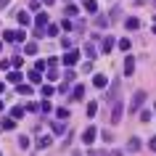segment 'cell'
<instances>
[{"label":"cell","instance_id":"6da1fadb","mask_svg":"<svg viewBox=\"0 0 156 156\" xmlns=\"http://www.w3.org/2000/svg\"><path fill=\"white\" fill-rule=\"evenodd\" d=\"M122 114H124V101L122 98H114V101H111V122L119 124V122H122Z\"/></svg>","mask_w":156,"mask_h":156},{"label":"cell","instance_id":"7a4b0ae2","mask_svg":"<svg viewBox=\"0 0 156 156\" xmlns=\"http://www.w3.org/2000/svg\"><path fill=\"white\" fill-rule=\"evenodd\" d=\"M3 40L5 42H24L27 34H24V29H5L3 32Z\"/></svg>","mask_w":156,"mask_h":156},{"label":"cell","instance_id":"3957f363","mask_svg":"<svg viewBox=\"0 0 156 156\" xmlns=\"http://www.w3.org/2000/svg\"><path fill=\"white\" fill-rule=\"evenodd\" d=\"M146 90H138L135 95H132V101H130V114H135V111H140V106L146 103Z\"/></svg>","mask_w":156,"mask_h":156},{"label":"cell","instance_id":"277c9868","mask_svg":"<svg viewBox=\"0 0 156 156\" xmlns=\"http://www.w3.org/2000/svg\"><path fill=\"white\" fill-rule=\"evenodd\" d=\"M95 135H98V130H95V127H85V132H82V143L85 146H90V143H95Z\"/></svg>","mask_w":156,"mask_h":156},{"label":"cell","instance_id":"5b68a950","mask_svg":"<svg viewBox=\"0 0 156 156\" xmlns=\"http://www.w3.org/2000/svg\"><path fill=\"white\" fill-rule=\"evenodd\" d=\"M61 61H64L66 66H72V64H77V61H80V53H77L74 48H69V50L64 53V58H61Z\"/></svg>","mask_w":156,"mask_h":156},{"label":"cell","instance_id":"8992f818","mask_svg":"<svg viewBox=\"0 0 156 156\" xmlns=\"http://www.w3.org/2000/svg\"><path fill=\"white\" fill-rule=\"evenodd\" d=\"M50 143H53V138H50V135H40V138H37V143H34V148H37V151H45Z\"/></svg>","mask_w":156,"mask_h":156},{"label":"cell","instance_id":"52a82bcc","mask_svg":"<svg viewBox=\"0 0 156 156\" xmlns=\"http://www.w3.org/2000/svg\"><path fill=\"white\" fill-rule=\"evenodd\" d=\"M45 27H48V13L42 11V13L34 16V29H45Z\"/></svg>","mask_w":156,"mask_h":156},{"label":"cell","instance_id":"ba28073f","mask_svg":"<svg viewBox=\"0 0 156 156\" xmlns=\"http://www.w3.org/2000/svg\"><path fill=\"white\" fill-rule=\"evenodd\" d=\"M114 98H119V80H114L111 87H108V93H106V101H114Z\"/></svg>","mask_w":156,"mask_h":156},{"label":"cell","instance_id":"9c48e42d","mask_svg":"<svg viewBox=\"0 0 156 156\" xmlns=\"http://www.w3.org/2000/svg\"><path fill=\"white\" fill-rule=\"evenodd\" d=\"M114 45H116V42H114V37H111V34H108V37H103V42H101V48H103V53H106V56L114 50Z\"/></svg>","mask_w":156,"mask_h":156},{"label":"cell","instance_id":"30bf717a","mask_svg":"<svg viewBox=\"0 0 156 156\" xmlns=\"http://www.w3.org/2000/svg\"><path fill=\"white\" fill-rule=\"evenodd\" d=\"M16 19H19V24H21V27H29V24H32V16H29V11H19Z\"/></svg>","mask_w":156,"mask_h":156},{"label":"cell","instance_id":"8fae6325","mask_svg":"<svg viewBox=\"0 0 156 156\" xmlns=\"http://www.w3.org/2000/svg\"><path fill=\"white\" fill-rule=\"evenodd\" d=\"M132 72H135V58L127 56V58H124V74H127V77H132Z\"/></svg>","mask_w":156,"mask_h":156},{"label":"cell","instance_id":"7c38bea8","mask_svg":"<svg viewBox=\"0 0 156 156\" xmlns=\"http://www.w3.org/2000/svg\"><path fill=\"white\" fill-rule=\"evenodd\" d=\"M93 85H95V87H106L108 77H106V74H95V77H93Z\"/></svg>","mask_w":156,"mask_h":156},{"label":"cell","instance_id":"4fadbf2b","mask_svg":"<svg viewBox=\"0 0 156 156\" xmlns=\"http://www.w3.org/2000/svg\"><path fill=\"white\" fill-rule=\"evenodd\" d=\"M53 132H56V135H64L66 132V122L64 119H56V122H53Z\"/></svg>","mask_w":156,"mask_h":156},{"label":"cell","instance_id":"5bb4252c","mask_svg":"<svg viewBox=\"0 0 156 156\" xmlns=\"http://www.w3.org/2000/svg\"><path fill=\"white\" fill-rule=\"evenodd\" d=\"M72 98H74V101H82V98H85V87H82V85H74Z\"/></svg>","mask_w":156,"mask_h":156},{"label":"cell","instance_id":"9a60e30c","mask_svg":"<svg viewBox=\"0 0 156 156\" xmlns=\"http://www.w3.org/2000/svg\"><path fill=\"white\" fill-rule=\"evenodd\" d=\"M140 146H143L140 138H130V140H127V151H140Z\"/></svg>","mask_w":156,"mask_h":156},{"label":"cell","instance_id":"2e32d148","mask_svg":"<svg viewBox=\"0 0 156 156\" xmlns=\"http://www.w3.org/2000/svg\"><path fill=\"white\" fill-rule=\"evenodd\" d=\"M16 93H19V95H32V85H21V82H19L16 85Z\"/></svg>","mask_w":156,"mask_h":156},{"label":"cell","instance_id":"e0dca14e","mask_svg":"<svg viewBox=\"0 0 156 156\" xmlns=\"http://www.w3.org/2000/svg\"><path fill=\"white\" fill-rule=\"evenodd\" d=\"M21 77H24L21 72H8V77H5V80H8V82H13V85H19V82H21Z\"/></svg>","mask_w":156,"mask_h":156},{"label":"cell","instance_id":"ac0fdd59","mask_svg":"<svg viewBox=\"0 0 156 156\" xmlns=\"http://www.w3.org/2000/svg\"><path fill=\"white\" fill-rule=\"evenodd\" d=\"M29 82H32V85H40V82H42V74L37 72V69H32V72H29Z\"/></svg>","mask_w":156,"mask_h":156},{"label":"cell","instance_id":"d6986e66","mask_svg":"<svg viewBox=\"0 0 156 156\" xmlns=\"http://www.w3.org/2000/svg\"><path fill=\"white\" fill-rule=\"evenodd\" d=\"M85 11L87 13H98V3L95 0H85Z\"/></svg>","mask_w":156,"mask_h":156},{"label":"cell","instance_id":"ffe728a7","mask_svg":"<svg viewBox=\"0 0 156 156\" xmlns=\"http://www.w3.org/2000/svg\"><path fill=\"white\" fill-rule=\"evenodd\" d=\"M64 13H66V19H74V16H77V13H80V8L69 3V5H66V11H64Z\"/></svg>","mask_w":156,"mask_h":156},{"label":"cell","instance_id":"44dd1931","mask_svg":"<svg viewBox=\"0 0 156 156\" xmlns=\"http://www.w3.org/2000/svg\"><path fill=\"white\" fill-rule=\"evenodd\" d=\"M124 27H127V29H138V27H140V21H138L135 16H130V19H124Z\"/></svg>","mask_w":156,"mask_h":156},{"label":"cell","instance_id":"7402d4cb","mask_svg":"<svg viewBox=\"0 0 156 156\" xmlns=\"http://www.w3.org/2000/svg\"><path fill=\"white\" fill-rule=\"evenodd\" d=\"M56 34H58V27L48 21V27H45V37H56Z\"/></svg>","mask_w":156,"mask_h":156},{"label":"cell","instance_id":"603a6c76","mask_svg":"<svg viewBox=\"0 0 156 156\" xmlns=\"http://www.w3.org/2000/svg\"><path fill=\"white\" fill-rule=\"evenodd\" d=\"M0 127H3V130H13V127H16V119H13V116H11V119H3Z\"/></svg>","mask_w":156,"mask_h":156},{"label":"cell","instance_id":"cb8c5ba5","mask_svg":"<svg viewBox=\"0 0 156 156\" xmlns=\"http://www.w3.org/2000/svg\"><path fill=\"white\" fill-rule=\"evenodd\" d=\"M95 111H98V103H95V101H90V103H87V108H85V114H87V116H95Z\"/></svg>","mask_w":156,"mask_h":156},{"label":"cell","instance_id":"d4e9b609","mask_svg":"<svg viewBox=\"0 0 156 156\" xmlns=\"http://www.w3.org/2000/svg\"><path fill=\"white\" fill-rule=\"evenodd\" d=\"M85 56L90 58V61L95 58V45H93V42H87V45H85Z\"/></svg>","mask_w":156,"mask_h":156},{"label":"cell","instance_id":"484cf974","mask_svg":"<svg viewBox=\"0 0 156 156\" xmlns=\"http://www.w3.org/2000/svg\"><path fill=\"white\" fill-rule=\"evenodd\" d=\"M11 116H13V119H21V116H24V106H13L11 108Z\"/></svg>","mask_w":156,"mask_h":156},{"label":"cell","instance_id":"4316f807","mask_svg":"<svg viewBox=\"0 0 156 156\" xmlns=\"http://www.w3.org/2000/svg\"><path fill=\"white\" fill-rule=\"evenodd\" d=\"M24 53H27V56H34V53H37V45H34V42H27V45H24Z\"/></svg>","mask_w":156,"mask_h":156},{"label":"cell","instance_id":"83f0119b","mask_svg":"<svg viewBox=\"0 0 156 156\" xmlns=\"http://www.w3.org/2000/svg\"><path fill=\"white\" fill-rule=\"evenodd\" d=\"M40 111H42V114H50V111H53V106H50V101H48V98L40 103Z\"/></svg>","mask_w":156,"mask_h":156},{"label":"cell","instance_id":"f1b7e54d","mask_svg":"<svg viewBox=\"0 0 156 156\" xmlns=\"http://www.w3.org/2000/svg\"><path fill=\"white\" fill-rule=\"evenodd\" d=\"M56 116L66 122V119H69V108H64V106H61V108H56Z\"/></svg>","mask_w":156,"mask_h":156},{"label":"cell","instance_id":"f546056e","mask_svg":"<svg viewBox=\"0 0 156 156\" xmlns=\"http://www.w3.org/2000/svg\"><path fill=\"white\" fill-rule=\"evenodd\" d=\"M53 85H42V98H50V95H53Z\"/></svg>","mask_w":156,"mask_h":156},{"label":"cell","instance_id":"4dcf8cb0","mask_svg":"<svg viewBox=\"0 0 156 156\" xmlns=\"http://www.w3.org/2000/svg\"><path fill=\"white\" fill-rule=\"evenodd\" d=\"M19 148H21V151H27V148H29V138H27V135H21V138H19Z\"/></svg>","mask_w":156,"mask_h":156},{"label":"cell","instance_id":"1f68e13d","mask_svg":"<svg viewBox=\"0 0 156 156\" xmlns=\"http://www.w3.org/2000/svg\"><path fill=\"white\" fill-rule=\"evenodd\" d=\"M74 77H77V74H74L72 69H66V74H64V82H69V85H72V82H74Z\"/></svg>","mask_w":156,"mask_h":156},{"label":"cell","instance_id":"d6a6232c","mask_svg":"<svg viewBox=\"0 0 156 156\" xmlns=\"http://www.w3.org/2000/svg\"><path fill=\"white\" fill-rule=\"evenodd\" d=\"M119 48H122V50H130V40H127V37H122V40H119Z\"/></svg>","mask_w":156,"mask_h":156},{"label":"cell","instance_id":"836d02e7","mask_svg":"<svg viewBox=\"0 0 156 156\" xmlns=\"http://www.w3.org/2000/svg\"><path fill=\"white\" fill-rule=\"evenodd\" d=\"M82 72H85V74H87V72H93V61H90V58H87V61L82 64Z\"/></svg>","mask_w":156,"mask_h":156},{"label":"cell","instance_id":"e575fe53","mask_svg":"<svg viewBox=\"0 0 156 156\" xmlns=\"http://www.w3.org/2000/svg\"><path fill=\"white\" fill-rule=\"evenodd\" d=\"M140 122H151V111H140Z\"/></svg>","mask_w":156,"mask_h":156},{"label":"cell","instance_id":"d590c367","mask_svg":"<svg viewBox=\"0 0 156 156\" xmlns=\"http://www.w3.org/2000/svg\"><path fill=\"white\" fill-rule=\"evenodd\" d=\"M45 66H48V61H42V58H40V61H37V64H34V69H37V72H42V69H45Z\"/></svg>","mask_w":156,"mask_h":156},{"label":"cell","instance_id":"8d00e7d4","mask_svg":"<svg viewBox=\"0 0 156 156\" xmlns=\"http://www.w3.org/2000/svg\"><path fill=\"white\" fill-rule=\"evenodd\" d=\"M11 64H13V66H16V69H19V66L24 64V58H21V56H13V61H11Z\"/></svg>","mask_w":156,"mask_h":156},{"label":"cell","instance_id":"74e56055","mask_svg":"<svg viewBox=\"0 0 156 156\" xmlns=\"http://www.w3.org/2000/svg\"><path fill=\"white\" fill-rule=\"evenodd\" d=\"M8 66H13V64H11V61H8V58H3V61H0V69H3V72H5Z\"/></svg>","mask_w":156,"mask_h":156},{"label":"cell","instance_id":"f35d334b","mask_svg":"<svg viewBox=\"0 0 156 156\" xmlns=\"http://www.w3.org/2000/svg\"><path fill=\"white\" fill-rule=\"evenodd\" d=\"M61 45H64V50H69V48H72V40H69V37H64V40H61Z\"/></svg>","mask_w":156,"mask_h":156},{"label":"cell","instance_id":"ab89813d","mask_svg":"<svg viewBox=\"0 0 156 156\" xmlns=\"http://www.w3.org/2000/svg\"><path fill=\"white\" fill-rule=\"evenodd\" d=\"M98 27H108V19L106 16H98Z\"/></svg>","mask_w":156,"mask_h":156},{"label":"cell","instance_id":"60d3db41","mask_svg":"<svg viewBox=\"0 0 156 156\" xmlns=\"http://www.w3.org/2000/svg\"><path fill=\"white\" fill-rule=\"evenodd\" d=\"M148 146H151V151H156V135H154L151 140H148Z\"/></svg>","mask_w":156,"mask_h":156},{"label":"cell","instance_id":"b9f144b4","mask_svg":"<svg viewBox=\"0 0 156 156\" xmlns=\"http://www.w3.org/2000/svg\"><path fill=\"white\" fill-rule=\"evenodd\" d=\"M8 3H11V0H0V11H3V8H8Z\"/></svg>","mask_w":156,"mask_h":156},{"label":"cell","instance_id":"7bdbcfd3","mask_svg":"<svg viewBox=\"0 0 156 156\" xmlns=\"http://www.w3.org/2000/svg\"><path fill=\"white\" fill-rule=\"evenodd\" d=\"M42 5H53V3H56V0H40Z\"/></svg>","mask_w":156,"mask_h":156},{"label":"cell","instance_id":"ee69618b","mask_svg":"<svg viewBox=\"0 0 156 156\" xmlns=\"http://www.w3.org/2000/svg\"><path fill=\"white\" fill-rule=\"evenodd\" d=\"M3 108H5V101H3V98H0V111H3Z\"/></svg>","mask_w":156,"mask_h":156},{"label":"cell","instance_id":"f6af8a7d","mask_svg":"<svg viewBox=\"0 0 156 156\" xmlns=\"http://www.w3.org/2000/svg\"><path fill=\"white\" fill-rule=\"evenodd\" d=\"M3 90H5V85H3V82H0V93H3Z\"/></svg>","mask_w":156,"mask_h":156},{"label":"cell","instance_id":"bcb514c9","mask_svg":"<svg viewBox=\"0 0 156 156\" xmlns=\"http://www.w3.org/2000/svg\"><path fill=\"white\" fill-rule=\"evenodd\" d=\"M0 50H3V42H0Z\"/></svg>","mask_w":156,"mask_h":156},{"label":"cell","instance_id":"7dc6e473","mask_svg":"<svg viewBox=\"0 0 156 156\" xmlns=\"http://www.w3.org/2000/svg\"><path fill=\"white\" fill-rule=\"evenodd\" d=\"M154 111H156V103H154Z\"/></svg>","mask_w":156,"mask_h":156}]
</instances>
